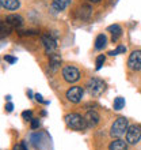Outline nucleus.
Instances as JSON below:
<instances>
[{
  "instance_id": "nucleus-1",
  "label": "nucleus",
  "mask_w": 141,
  "mask_h": 150,
  "mask_svg": "<svg viewBox=\"0 0 141 150\" xmlns=\"http://www.w3.org/2000/svg\"><path fill=\"white\" fill-rule=\"evenodd\" d=\"M64 122L67 124L68 128L70 130H76V131H82L86 130L88 124H87L86 117H83L82 115L79 113H68L64 116Z\"/></svg>"
},
{
  "instance_id": "nucleus-2",
  "label": "nucleus",
  "mask_w": 141,
  "mask_h": 150,
  "mask_svg": "<svg viewBox=\"0 0 141 150\" xmlns=\"http://www.w3.org/2000/svg\"><path fill=\"white\" fill-rule=\"evenodd\" d=\"M129 128V123L126 117H118L114 120L111 130H110V135L113 138H121L126 134V131Z\"/></svg>"
},
{
  "instance_id": "nucleus-20",
  "label": "nucleus",
  "mask_w": 141,
  "mask_h": 150,
  "mask_svg": "<svg viewBox=\"0 0 141 150\" xmlns=\"http://www.w3.org/2000/svg\"><path fill=\"white\" fill-rule=\"evenodd\" d=\"M126 52V47H124V45H118V48L115 49V51H110L109 55L110 56H115L118 55V53H125Z\"/></svg>"
},
{
  "instance_id": "nucleus-26",
  "label": "nucleus",
  "mask_w": 141,
  "mask_h": 150,
  "mask_svg": "<svg viewBox=\"0 0 141 150\" xmlns=\"http://www.w3.org/2000/svg\"><path fill=\"white\" fill-rule=\"evenodd\" d=\"M12 109H14V105L8 101V103L6 104V111H7V112H12Z\"/></svg>"
},
{
  "instance_id": "nucleus-4",
  "label": "nucleus",
  "mask_w": 141,
  "mask_h": 150,
  "mask_svg": "<svg viewBox=\"0 0 141 150\" xmlns=\"http://www.w3.org/2000/svg\"><path fill=\"white\" fill-rule=\"evenodd\" d=\"M83 94H84V89L82 86H73L69 87L65 93V97H67L68 101L73 104H79L83 98Z\"/></svg>"
},
{
  "instance_id": "nucleus-6",
  "label": "nucleus",
  "mask_w": 141,
  "mask_h": 150,
  "mask_svg": "<svg viewBox=\"0 0 141 150\" xmlns=\"http://www.w3.org/2000/svg\"><path fill=\"white\" fill-rule=\"evenodd\" d=\"M41 42H42L43 48H45V52H46V55H52V53H54L56 49H57V41L56 38L52 34H42L41 37Z\"/></svg>"
},
{
  "instance_id": "nucleus-9",
  "label": "nucleus",
  "mask_w": 141,
  "mask_h": 150,
  "mask_svg": "<svg viewBox=\"0 0 141 150\" xmlns=\"http://www.w3.org/2000/svg\"><path fill=\"white\" fill-rule=\"evenodd\" d=\"M84 117H86V120H87L88 127H91V128H94V127L98 126L99 120H101V116H99V113L96 111H88Z\"/></svg>"
},
{
  "instance_id": "nucleus-15",
  "label": "nucleus",
  "mask_w": 141,
  "mask_h": 150,
  "mask_svg": "<svg viewBox=\"0 0 141 150\" xmlns=\"http://www.w3.org/2000/svg\"><path fill=\"white\" fill-rule=\"evenodd\" d=\"M91 14H92V7H91V6H87V4L82 6V7L77 10V16L80 19H88L91 16Z\"/></svg>"
},
{
  "instance_id": "nucleus-11",
  "label": "nucleus",
  "mask_w": 141,
  "mask_h": 150,
  "mask_svg": "<svg viewBox=\"0 0 141 150\" xmlns=\"http://www.w3.org/2000/svg\"><path fill=\"white\" fill-rule=\"evenodd\" d=\"M70 3V0H53L52 3V11L54 12H61L68 7V4Z\"/></svg>"
},
{
  "instance_id": "nucleus-22",
  "label": "nucleus",
  "mask_w": 141,
  "mask_h": 150,
  "mask_svg": "<svg viewBox=\"0 0 141 150\" xmlns=\"http://www.w3.org/2000/svg\"><path fill=\"white\" fill-rule=\"evenodd\" d=\"M14 150H29L27 149V146H26V142H20L19 145H15V146H14Z\"/></svg>"
},
{
  "instance_id": "nucleus-8",
  "label": "nucleus",
  "mask_w": 141,
  "mask_h": 150,
  "mask_svg": "<svg viewBox=\"0 0 141 150\" xmlns=\"http://www.w3.org/2000/svg\"><path fill=\"white\" fill-rule=\"evenodd\" d=\"M128 67L132 71H140L141 70V51H133L128 59Z\"/></svg>"
},
{
  "instance_id": "nucleus-23",
  "label": "nucleus",
  "mask_w": 141,
  "mask_h": 150,
  "mask_svg": "<svg viewBox=\"0 0 141 150\" xmlns=\"http://www.w3.org/2000/svg\"><path fill=\"white\" fill-rule=\"evenodd\" d=\"M4 60H6V62H8L10 64L16 63V57H12V56H10V55H6V56H4Z\"/></svg>"
},
{
  "instance_id": "nucleus-10",
  "label": "nucleus",
  "mask_w": 141,
  "mask_h": 150,
  "mask_svg": "<svg viewBox=\"0 0 141 150\" xmlns=\"http://www.w3.org/2000/svg\"><path fill=\"white\" fill-rule=\"evenodd\" d=\"M6 22H7L11 28H19L23 25V18L18 14H11V15L6 16Z\"/></svg>"
},
{
  "instance_id": "nucleus-17",
  "label": "nucleus",
  "mask_w": 141,
  "mask_h": 150,
  "mask_svg": "<svg viewBox=\"0 0 141 150\" xmlns=\"http://www.w3.org/2000/svg\"><path fill=\"white\" fill-rule=\"evenodd\" d=\"M106 44H107V37H106V34H99L96 38H95V49L96 51H101V49H103V48L106 47Z\"/></svg>"
},
{
  "instance_id": "nucleus-25",
  "label": "nucleus",
  "mask_w": 141,
  "mask_h": 150,
  "mask_svg": "<svg viewBox=\"0 0 141 150\" xmlns=\"http://www.w3.org/2000/svg\"><path fill=\"white\" fill-rule=\"evenodd\" d=\"M38 127H39V120H38V119L33 117V120H31V128H33V130H35V128H38Z\"/></svg>"
},
{
  "instance_id": "nucleus-7",
  "label": "nucleus",
  "mask_w": 141,
  "mask_h": 150,
  "mask_svg": "<svg viewBox=\"0 0 141 150\" xmlns=\"http://www.w3.org/2000/svg\"><path fill=\"white\" fill-rule=\"evenodd\" d=\"M141 139V127L140 126H130L126 131V142L130 145H136Z\"/></svg>"
},
{
  "instance_id": "nucleus-27",
  "label": "nucleus",
  "mask_w": 141,
  "mask_h": 150,
  "mask_svg": "<svg viewBox=\"0 0 141 150\" xmlns=\"http://www.w3.org/2000/svg\"><path fill=\"white\" fill-rule=\"evenodd\" d=\"M31 34H35V32H33V30H26V32L20 33V36H31Z\"/></svg>"
},
{
  "instance_id": "nucleus-16",
  "label": "nucleus",
  "mask_w": 141,
  "mask_h": 150,
  "mask_svg": "<svg viewBox=\"0 0 141 150\" xmlns=\"http://www.w3.org/2000/svg\"><path fill=\"white\" fill-rule=\"evenodd\" d=\"M107 30L113 34L111 41H113V42H117L118 38H119V37H121V34H122L121 26H119V25H111V26H109V28H107Z\"/></svg>"
},
{
  "instance_id": "nucleus-3",
  "label": "nucleus",
  "mask_w": 141,
  "mask_h": 150,
  "mask_svg": "<svg viewBox=\"0 0 141 150\" xmlns=\"http://www.w3.org/2000/svg\"><path fill=\"white\" fill-rule=\"evenodd\" d=\"M86 87H87V90H88V93H90L91 96H94V97H99V96L106 90V83L103 82L101 78L92 76V78L88 79Z\"/></svg>"
},
{
  "instance_id": "nucleus-24",
  "label": "nucleus",
  "mask_w": 141,
  "mask_h": 150,
  "mask_svg": "<svg viewBox=\"0 0 141 150\" xmlns=\"http://www.w3.org/2000/svg\"><path fill=\"white\" fill-rule=\"evenodd\" d=\"M34 97H35V100H37V101H38V103L46 104V105H47V104H49V101H45V100H43V98H42V96H41V94H38V93H37V94H35V96H34Z\"/></svg>"
},
{
  "instance_id": "nucleus-13",
  "label": "nucleus",
  "mask_w": 141,
  "mask_h": 150,
  "mask_svg": "<svg viewBox=\"0 0 141 150\" xmlns=\"http://www.w3.org/2000/svg\"><path fill=\"white\" fill-rule=\"evenodd\" d=\"M109 150H128V142L122 141V139L117 138L113 142H110Z\"/></svg>"
},
{
  "instance_id": "nucleus-14",
  "label": "nucleus",
  "mask_w": 141,
  "mask_h": 150,
  "mask_svg": "<svg viewBox=\"0 0 141 150\" xmlns=\"http://www.w3.org/2000/svg\"><path fill=\"white\" fill-rule=\"evenodd\" d=\"M49 56V66H50L52 71H56L57 68H59L60 63H61V55L59 53H52V55H47Z\"/></svg>"
},
{
  "instance_id": "nucleus-28",
  "label": "nucleus",
  "mask_w": 141,
  "mask_h": 150,
  "mask_svg": "<svg viewBox=\"0 0 141 150\" xmlns=\"http://www.w3.org/2000/svg\"><path fill=\"white\" fill-rule=\"evenodd\" d=\"M90 1H92V3H99L101 0H90Z\"/></svg>"
},
{
  "instance_id": "nucleus-21",
  "label": "nucleus",
  "mask_w": 141,
  "mask_h": 150,
  "mask_svg": "<svg viewBox=\"0 0 141 150\" xmlns=\"http://www.w3.org/2000/svg\"><path fill=\"white\" fill-rule=\"evenodd\" d=\"M22 117H23L24 120H30V122H31V120H33V112L31 111H24V112H22Z\"/></svg>"
},
{
  "instance_id": "nucleus-19",
  "label": "nucleus",
  "mask_w": 141,
  "mask_h": 150,
  "mask_svg": "<svg viewBox=\"0 0 141 150\" xmlns=\"http://www.w3.org/2000/svg\"><path fill=\"white\" fill-rule=\"evenodd\" d=\"M105 62H106L105 55H99L98 57H96V63H95V66H96V67H95V70H96V71H99V70L102 68V66L105 64Z\"/></svg>"
},
{
  "instance_id": "nucleus-18",
  "label": "nucleus",
  "mask_w": 141,
  "mask_h": 150,
  "mask_svg": "<svg viewBox=\"0 0 141 150\" xmlns=\"http://www.w3.org/2000/svg\"><path fill=\"white\" fill-rule=\"evenodd\" d=\"M124 107H125V98H124V97H117V98H114V103H113L114 111H121Z\"/></svg>"
},
{
  "instance_id": "nucleus-5",
  "label": "nucleus",
  "mask_w": 141,
  "mask_h": 150,
  "mask_svg": "<svg viewBox=\"0 0 141 150\" xmlns=\"http://www.w3.org/2000/svg\"><path fill=\"white\" fill-rule=\"evenodd\" d=\"M63 78L68 83H75L80 79V71L73 66H67L63 68Z\"/></svg>"
},
{
  "instance_id": "nucleus-12",
  "label": "nucleus",
  "mask_w": 141,
  "mask_h": 150,
  "mask_svg": "<svg viewBox=\"0 0 141 150\" xmlns=\"http://www.w3.org/2000/svg\"><path fill=\"white\" fill-rule=\"evenodd\" d=\"M0 6L6 10H10V11H15L18 10L20 6L19 0H0Z\"/></svg>"
}]
</instances>
